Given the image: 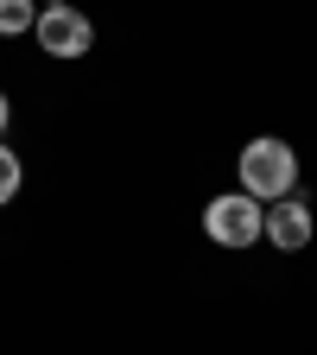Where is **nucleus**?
I'll return each instance as SVG.
<instances>
[{"instance_id":"1","label":"nucleus","mask_w":317,"mask_h":355,"mask_svg":"<svg viewBox=\"0 0 317 355\" xmlns=\"http://www.w3.org/2000/svg\"><path fill=\"white\" fill-rule=\"evenodd\" d=\"M241 191L254 203H280L298 191V153L286 140H273V133H260V140L241 146Z\"/></svg>"},{"instance_id":"2","label":"nucleus","mask_w":317,"mask_h":355,"mask_svg":"<svg viewBox=\"0 0 317 355\" xmlns=\"http://www.w3.org/2000/svg\"><path fill=\"white\" fill-rule=\"evenodd\" d=\"M260 222H266V209L248 191H229V197H209L203 203V235L216 248H254L260 241Z\"/></svg>"},{"instance_id":"3","label":"nucleus","mask_w":317,"mask_h":355,"mask_svg":"<svg viewBox=\"0 0 317 355\" xmlns=\"http://www.w3.org/2000/svg\"><path fill=\"white\" fill-rule=\"evenodd\" d=\"M32 32H38V44H44L51 58H83L89 44H96V26H89L83 7H44Z\"/></svg>"},{"instance_id":"4","label":"nucleus","mask_w":317,"mask_h":355,"mask_svg":"<svg viewBox=\"0 0 317 355\" xmlns=\"http://www.w3.org/2000/svg\"><path fill=\"white\" fill-rule=\"evenodd\" d=\"M260 235L273 241L280 254H305L311 248V235H317V222H311V203L292 191V197H280V203H266V222H260Z\"/></svg>"},{"instance_id":"5","label":"nucleus","mask_w":317,"mask_h":355,"mask_svg":"<svg viewBox=\"0 0 317 355\" xmlns=\"http://www.w3.org/2000/svg\"><path fill=\"white\" fill-rule=\"evenodd\" d=\"M38 26V0H0V38H19Z\"/></svg>"},{"instance_id":"6","label":"nucleus","mask_w":317,"mask_h":355,"mask_svg":"<svg viewBox=\"0 0 317 355\" xmlns=\"http://www.w3.org/2000/svg\"><path fill=\"white\" fill-rule=\"evenodd\" d=\"M19 184H26V165H19V153H7V140H0V203H13Z\"/></svg>"},{"instance_id":"7","label":"nucleus","mask_w":317,"mask_h":355,"mask_svg":"<svg viewBox=\"0 0 317 355\" xmlns=\"http://www.w3.org/2000/svg\"><path fill=\"white\" fill-rule=\"evenodd\" d=\"M7 121H13V102H7V96H0V133H7Z\"/></svg>"},{"instance_id":"8","label":"nucleus","mask_w":317,"mask_h":355,"mask_svg":"<svg viewBox=\"0 0 317 355\" xmlns=\"http://www.w3.org/2000/svg\"><path fill=\"white\" fill-rule=\"evenodd\" d=\"M38 7H70V0H38Z\"/></svg>"}]
</instances>
